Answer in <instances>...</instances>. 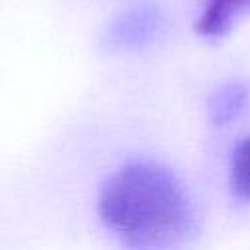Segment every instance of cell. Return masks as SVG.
Instances as JSON below:
<instances>
[{
    "mask_svg": "<svg viewBox=\"0 0 250 250\" xmlns=\"http://www.w3.org/2000/svg\"><path fill=\"white\" fill-rule=\"evenodd\" d=\"M102 223L131 248H172L193 234L195 211L180 178L152 160L119 166L98 195Z\"/></svg>",
    "mask_w": 250,
    "mask_h": 250,
    "instance_id": "1",
    "label": "cell"
},
{
    "mask_svg": "<svg viewBox=\"0 0 250 250\" xmlns=\"http://www.w3.org/2000/svg\"><path fill=\"white\" fill-rule=\"evenodd\" d=\"M164 29V14L154 4H141L119 14L104 33V47L115 53L152 45Z\"/></svg>",
    "mask_w": 250,
    "mask_h": 250,
    "instance_id": "2",
    "label": "cell"
},
{
    "mask_svg": "<svg viewBox=\"0 0 250 250\" xmlns=\"http://www.w3.org/2000/svg\"><path fill=\"white\" fill-rule=\"evenodd\" d=\"M248 14L250 0H203L195 29L207 39H219Z\"/></svg>",
    "mask_w": 250,
    "mask_h": 250,
    "instance_id": "3",
    "label": "cell"
},
{
    "mask_svg": "<svg viewBox=\"0 0 250 250\" xmlns=\"http://www.w3.org/2000/svg\"><path fill=\"white\" fill-rule=\"evenodd\" d=\"M248 100H250V88L244 82L232 80V82L221 84L211 94L207 104L211 123L217 127L232 123L238 115H242V111L248 105Z\"/></svg>",
    "mask_w": 250,
    "mask_h": 250,
    "instance_id": "4",
    "label": "cell"
},
{
    "mask_svg": "<svg viewBox=\"0 0 250 250\" xmlns=\"http://www.w3.org/2000/svg\"><path fill=\"white\" fill-rule=\"evenodd\" d=\"M229 182L234 197L250 203V137L240 139L232 148Z\"/></svg>",
    "mask_w": 250,
    "mask_h": 250,
    "instance_id": "5",
    "label": "cell"
}]
</instances>
